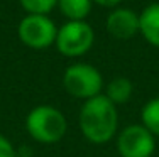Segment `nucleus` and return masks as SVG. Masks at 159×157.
<instances>
[{
	"label": "nucleus",
	"instance_id": "nucleus-7",
	"mask_svg": "<svg viewBox=\"0 0 159 157\" xmlns=\"http://www.w3.org/2000/svg\"><path fill=\"white\" fill-rule=\"evenodd\" d=\"M107 31L115 39H130L139 32V15L130 9H115L107 17Z\"/></svg>",
	"mask_w": 159,
	"mask_h": 157
},
{
	"label": "nucleus",
	"instance_id": "nucleus-14",
	"mask_svg": "<svg viewBox=\"0 0 159 157\" xmlns=\"http://www.w3.org/2000/svg\"><path fill=\"white\" fill-rule=\"evenodd\" d=\"M92 2H95L102 7H115V5H119L122 0H92Z\"/></svg>",
	"mask_w": 159,
	"mask_h": 157
},
{
	"label": "nucleus",
	"instance_id": "nucleus-4",
	"mask_svg": "<svg viewBox=\"0 0 159 157\" xmlns=\"http://www.w3.org/2000/svg\"><path fill=\"white\" fill-rule=\"evenodd\" d=\"M93 41L95 32L90 24L85 20H68L61 29H58L54 44L63 56L78 58L92 49Z\"/></svg>",
	"mask_w": 159,
	"mask_h": 157
},
{
	"label": "nucleus",
	"instance_id": "nucleus-10",
	"mask_svg": "<svg viewBox=\"0 0 159 157\" xmlns=\"http://www.w3.org/2000/svg\"><path fill=\"white\" fill-rule=\"evenodd\" d=\"M58 7L70 20H85L92 10V0H58Z\"/></svg>",
	"mask_w": 159,
	"mask_h": 157
},
{
	"label": "nucleus",
	"instance_id": "nucleus-2",
	"mask_svg": "<svg viewBox=\"0 0 159 157\" xmlns=\"http://www.w3.org/2000/svg\"><path fill=\"white\" fill-rule=\"evenodd\" d=\"M25 129L36 142L49 145L63 140L68 130V122L61 110L51 105H39L29 111Z\"/></svg>",
	"mask_w": 159,
	"mask_h": 157
},
{
	"label": "nucleus",
	"instance_id": "nucleus-9",
	"mask_svg": "<svg viewBox=\"0 0 159 157\" xmlns=\"http://www.w3.org/2000/svg\"><path fill=\"white\" fill-rule=\"evenodd\" d=\"M132 91H134L132 81L129 80V78L120 76V78H113L110 83L107 85V93H105V96L117 107V105L127 103L132 96Z\"/></svg>",
	"mask_w": 159,
	"mask_h": 157
},
{
	"label": "nucleus",
	"instance_id": "nucleus-1",
	"mask_svg": "<svg viewBox=\"0 0 159 157\" xmlns=\"http://www.w3.org/2000/svg\"><path fill=\"white\" fill-rule=\"evenodd\" d=\"M80 129L85 139L95 145L110 142L119 130L117 107L105 95L86 100L80 110Z\"/></svg>",
	"mask_w": 159,
	"mask_h": 157
},
{
	"label": "nucleus",
	"instance_id": "nucleus-13",
	"mask_svg": "<svg viewBox=\"0 0 159 157\" xmlns=\"http://www.w3.org/2000/svg\"><path fill=\"white\" fill-rule=\"evenodd\" d=\"M0 157H17L12 142L2 133H0Z\"/></svg>",
	"mask_w": 159,
	"mask_h": 157
},
{
	"label": "nucleus",
	"instance_id": "nucleus-3",
	"mask_svg": "<svg viewBox=\"0 0 159 157\" xmlns=\"http://www.w3.org/2000/svg\"><path fill=\"white\" fill-rule=\"evenodd\" d=\"M63 86L71 96L86 102L100 95L102 86H103V78L95 66L86 64V63H76L64 71Z\"/></svg>",
	"mask_w": 159,
	"mask_h": 157
},
{
	"label": "nucleus",
	"instance_id": "nucleus-8",
	"mask_svg": "<svg viewBox=\"0 0 159 157\" xmlns=\"http://www.w3.org/2000/svg\"><path fill=\"white\" fill-rule=\"evenodd\" d=\"M139 32L154 47H159V3H151L139 15Z\"/></svg>",
	"mask_w": 159,
	"mask_h": 157
},
{
	"label": "nucleus",
	"instance_id": "nucleus-12",
	"mask_svg": "<svg viewBox=\"0 0 159 157\" xmlns=\"http://www.w3.org/2000/svg\"><path fill=\"white\" fill-rule=\"evenodd\" d=\"M19 2L22 9L34 15H48L58 5V0H19Z\"/></svg>",
	"mask_w": 159,
	"mask_h": 157
},
{
	"label": "nucleus",
	"instance_id": "nucleus-6",
	"mask_svg": "<svg viewBox=\"0 0 159 157\" xmlns=\"http://www.w3.org/2000/svg\"><path fill=\"white\" fill-rule=\"evenodd\" d=\"M117 150L120 157H151L156 150V139L142 123H132L117 135Z\"/></svg>",
	"mask_w": 159,
	"mask_h": 157
},
{
	"label": "nucleus",
	"instance_id": "nucleus-5",
	"mask_svg": "<svg viewBox=\"0 0 159 157\" xmlns=\"http://www.w3.org/2000/svg\"><path fill=\"white\" fill-rule=\"evenodd\" d=\"M17 34H19V39L22 41V44H25L31 49L41 51L56 42L58 29H56L54 22L48 15L29 14L20 20Z\"/></svg>",
	"mask_w": 159,
	"mask_h": 157
},
{
	"label": "nucleus",
	"instance_id": "nucleus-11",
	"mask_svg": "<svg viewBox=\"0 0 159 157\" xmlns=\"http://www.w3.org/2000/svg\"><path fill=\"white\" fill-rule=\"evenodd\" d=\"M142 125L152 133L154 137H159V98L149 100L141 110Z\"/></svg>",
	"mask_w": 159,
	"mask_h": 157
}]
</instances>
